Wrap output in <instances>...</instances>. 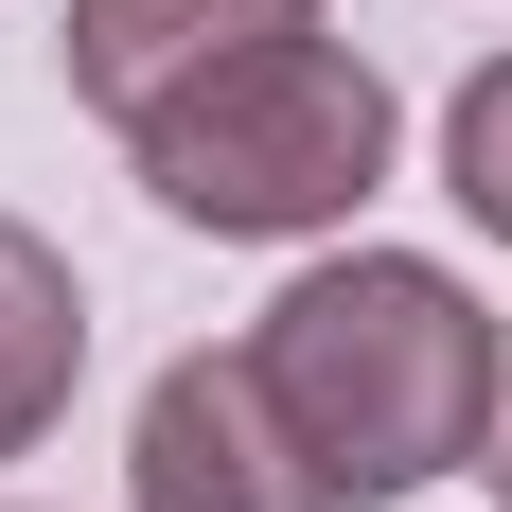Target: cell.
I'll list each match as a JSON object with an SVG mask.
<instances>
[{
	"mask_svg": "<svg viewBox=\"0 0 512 512\" xmlns=\"http://www.w3.org/2000/svg\"><path fill=\"white\" fill-rule=\"evenodd\" d=\"M248 354H265V389H283V424L318 442L336 512L495 460V407H512L495 301H477L460 265H424V248H336V265H301V283L248 318Z\"/></svg>",
	"mask_w": 512,
	"mask_h": 512,
	"instance_id": "cell-1",
	"label": "cell"
},
{
	"mask_svg": "<svg viewBox=\"0 0 512 512\" xmlns=\"http://www.w3.org/2000/svg\"><path fill=\"white\" fill-rule=\"evenodd\" d=\"M442 195H460L477 230H495V248H512V53H495V71H477L460 106H442Z\"/></svg>",
	"mask_w": 512,
	"mask_h": 512,
	"instance_id": "cell-6",
	"label": "cell"
},
{
	"mask_svg": "<svg viewBox=\"0 0 512 512\" xmlns=\"http://www.w3.org/2000/svg\"><path fill=\"white\" fill-rule=\"evenodd\" d=\"M318 0H71V106H106V124H159V106L195 89V71H230L248 36H301Z\"/></svg>",
	"mask_w": 512,
	"mask_h": 512,
	"instance_id": "cell-4",
	"label": "cell"
},
{
	"mask_svg": "<svg viewBox=\"0 0 512 512\" xmlns=\"http://www.w3.org/2000/svg\"><path fill=\"white\" fill-rule=\"evenodd\" d=\"M495 495H512V407H495Z\"/></svg>",
	"mask_w": 512,
	"mask_h": 512,
	"instance_id": "cell-7",
	"label": "cell"
},
{
	"mask_svg": "<svg viewBox=\"0 0 512 512\" xmlns=\"http://www.w3.org/2000/svg\"><path fill=\"white\" fill-rule=\"evenodd\" d=\"M71 371H89V283H71L53 230L0 212V460H36L71 424Z\"/></svg>",
	"mask_w": 512,
	"mask_h": 512,
	"instance_id": "cell-5",
	"label": "cell"
},
{
	"mask_svg": "<svg viewBox=\"0 0 512 512\" xmlns=\"http://www.w3.org/2000/svg\"><path fill=\"white\" fill-rule=\"evenodd\" d=\"M124 495H142V512H336V477H318V442L283 424L265 354H177L142 389Z\"/></svg>",
	"mask_w": 512,
	"mask_h": 512,
	"instance_id": "cell-3",
	"label": "cell"
},
{
	"mask_svg": "<svg viewBox=\"0 0 512 512\" xmlns=\"http://www.w3.org/2000/svg\"><path fill=\"white\" fill-rule=\"evenodd\" d=\"M124 159H142V195L177 230L301 248V230L371 212V177H389V71L301 18V36H248L230 71H195L159 124H124Z\"/></svg>",
	"mask_w": 512,
	"mask_h": 512,
	"instance_id": "cell-2",
	"label": "cell"
}]
</instances>
